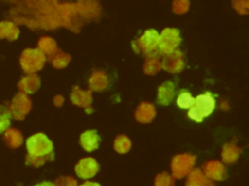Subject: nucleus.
Wrapping results in <instances>:
<instances>
[{"label":"nucleus","mask_w":249,"mask_h":186,"mask_svg":"<svg viewBox=\"0 0 249 186\" xmlns=\"http://www.w3.org/2000/svg\"><path fill=\"white\" fill-rule=\"evenodd\" d=\"M159 39L160 36L158 32L154 29H150L146 31L145 34L141 37V39L139 40V44L143 49L149 51L157 46V45L159 44Z\"/></svg>","instance_id":"nucleus-6"},{"label":"nucleus","mask_w":249,"mask_h":186,"mask_svg":"<svg viewBox=\"0 0 249 186\" xmlns=\"http://www.w3.org/2000/svg\"><path fill=\"white\" fill-rule=\"evenodd\" d=\"M20 64L24 71H34L40 67L39 54L35 50L27 49L20 57Z\"/></svg>","instance_id":"nucleus-4"},{"label":"nucleus","mask_w":249,"mask_h":186,"mask_svg":"<svg viewBox=\"0 0 249 186\" xmlns=\"http://www.w3.org/2000/svg\"><path fill=\"white\" fill-rule=\"evenodd\" d=\"M18 36V27L11 21L5 20L0 22V39H7L9 41L16 40Z\"/></svg>","instance_id":"nucleus-7"},{"label":"nucleus","mask_w":249,"mask_h":186,"mask_svg":"<svg viewBox=\"0 0 249 186\" xmlns=\"http://www.w3.org/2000/svg\"><path fill=\"white\" fill-rule=\"evenodd\" d=\"M81 144L87 151H92L98 147L100 138L94 130H89L81 135Z\"/></svg>","instance_id":"nucleus-5"},{"label":"nucleus","mask_w":249,"mask_h":186,"mask_svg":"<svg viewBox=\"0 0 249 186\" xmlns=\"http://www.w3.org/2000/svg\"><path fill=\"white\" fill-rule=\"evenodd\" d=\"M194 103H195V98L188 91H182L176 99L177 106L183 109L190 108L194 105Z\"/></svg>","instance_id":"nucleus-9"},{"label":"nucleus","mask_w":249,"mask_h":186,"mask_svg":"<svg viewBox=\"0 0 249 186\" xmlns=\"http://www.w3.org/2000/svg\"><path fill=\"white\" fill-rule=\"evenodd\" d=\"M4 140L10 147L16 148L22 142L21 134L16 129H6L4 131Z\"/></svg>","instance_id":"nucleus-8"},{"label":"nucleus","mask_w":249,"mask_h":186,"mask_svg":"<svg viewBox=\"0 0 249 186\" xmlns=\"http://www.w3.org/2000/svg\"><path fill=\"white\" fill-rule=\"evenodd\" d=\"M30 102L29 99L22 93H18L12 100L10 107L8 108L10 116L15 119H22L24 114L29 110Z\"/></svg>","instance_id":"nucleus-3"},{"label":"nucleus","mask_w":249,"mask_h":186,"mask_svg":"<svg viewBox=\"0 0 249 186\" xmlns=\"http://www.w3.org/2000/svg\"><path fill=\"white\" fill-rule=\"evenodd\" d=\"M26 148L28 151L27 163L37 164V162L42 163L45 158L52 154L53 146L46 135L38 133L27 139Z\"/></svg>","instance_id":"nucleus-1"},{"label":"nucleus","mask_w":249,"mask_h":186,"mask_svg":"<svg viewBox=\"0 0 249 186\" xmlns=\"http://www.w3.org/2000/svg\"><path fill=\"white\" fill-rule=\"evenodd\" d=\"M10 117L8 107L0 105V134L10 126Z\"/></svg>","instance_id":"nucleus-10"},{"label":"nucleus","mask_w":249,"mask_h":186,"mask_svg":"<svg viewBox=\"0 0 249 186\" xmlns=\"http://www.w3.org/2000/svg\"><path fill=\"white\" fill-rule=\"evenodd\" d=\"M214 108L215 99L210 92H206L195 98V103L190 108L188 116L196 122H202L205 117L213 112Z\"/></svg>","instance_id":"nucleus-2"}]
</instances>
